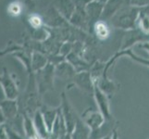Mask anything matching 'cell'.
<instances>
[{
    "label": "cell",
    "mask_w": 149,
    "mask_h": 139,
    "mask_svg": "<svg viewBox=\"0 0 149 139\" xmlns=\"http://www.w3.org/2000/svg\"><path fill=\"white\" fill-rule=\"evenodd\" d=\"M140 9L141 8L132 7L131 5L122 8L110 19V23L117 29L125 31L135 29Z\"/></svg>",
    "instance_id": "6da1fadb"
},
{
    "label": "cell",
    "mask_w": 149,
    "mask_h": 139,
    "mask_svg": "<svg viewBox=\"0 0 149 139\" xmlns=\"http://www.w3.org/2000/svg\"><path fill=\"white\" fill-rule=\"evenodd\" d=\"M23 119V136L26 139H41L36 128L33 122V118H31L28 113L24 112L22 115Z\"/></svg>",
    "instance_id": "e0dca14e"
},
{
    "label": "cell",
    "mask_w": 149,
    "mask_h": 139,
    "mask_svg": "<svg viewBox=\"0 0 149 139\" xmlns=\"http://www.w3.org/2000/svg\"><path fill=\"white\" fill-rule=\"evenodd\" d=\"M28 23L30 25V27L34 30L42 29L45 27V22L44 19L40 16L39 14L36 13H32L28 16Z\"/></svg>",
    "instance_id": "cb8c5ba5"
},
{
    "label": "cell",
    "mask_w": 149,
    "mask_h": 139,
    "mask_svg": "<svg viewBox=\"0 0 149 139\" xmlns=\"http://www.w3.org/2000/svg\"><path fill=\"white\" fill-rule=\"evenodd\" d=\"M136 28L140 29L143 33L149 34V7L142 8L140 9Z\"/></svg>",
    "instance_id": "603a6c76"
},
{
    "label": "cell",
    "mask_w": 149,
    "mask_h": 139,
    "mask_svg": "<svg viewBox=\"0 0 149 139\" xmlns=\"http://www.w3.org/2000/svg\"><path fill=\"white\" fill-rule=\"evenodd\" d=\"M23 10V5L19 2L18 0L12 1L11 3L8 4V13L12 17H18L22 14Z\"/></svg>",
    "instance_id": "d4e9b609"
},
{
    "label": "cell",
    "mask_w": 149,
    "mask_h": 139,
    "mask_svg": "<svg viewBox=\"0 0 149 139\" xmlns=\"http://www.w3.org/2000/svg\"><path fill=\"white\" fill-rule=\"evenodd\" d=\"M70 135L71 139H91V129L80 117L73 131Z\"/></svg>",
    "instance_id": "ac0fdd59"
},
{
    "label": "cell",
    "mask_w": 149,
    "mask_h": 139,
    "mask_svg": "<svg viewBox=\"0 0 149 139\" xmlns=\"http://www.w3.org/2000/svg\"><path fill=\"white\" fill-rule=\"evenodd\" d=\"M0 107L6 118V122H10L18 117V102L16 99H7L5 98L0 102Z\"/></svg>",
    "instance_id": "4fadbf2b"
},
{
    "label": "cell",
    "mask_w": 149,
    "mask_h": 139,
    "mask_svg": "<svg viewBox=\"0 0 149 139\" xmlns=\"http://www.w3.org/2000/svg\"><path fill=\"white\" fill-rule=\"evenodd\" d=\"M70 85H75L79 89L85 93L93 95L94 92V81L89 71L77 73L72 79V84Z\"/></svg>",
    "instance_id": "9c48e42d"
},
{
    "label": "cell",
    "mask_w": 149,
    "mask_h": 139,
    "mask_svg": "<svg viewBox=\"0 0 149 139\" xmlns=\"http://www.w3.org/2000/svg\"><path fill=\"white\" fill-rule=\"evenodd\" d=\"M0 85L2 87L5 97L7 99H16L19 96V88L13 75L10 74L6 68H3Z\"/></svg>",
    "instance_id": "277c9868"
},
{
    "label": "cell",
    "mask_w": 149,
    "mask_h": 139,
    "mask_svg": "<svg viewBox=\"0 0 149 139\" xmlns=\"http://www.w3.org/2000/svg\"><path fill=\"white\" fill-rule=\"evenodd\" d=\"M138 46L141 48H143L145 50H146L147 52L149 53V42H146V43H142V44H139Z\"/></svg>",
    "instance_id": "f546056e"
},
{
    "label": "cell",
    "mask_w": 149,
    "mask_h": 139,
    "mask_svg": "<svg viewBox=\"0 0 149 139\" xmlns=\"http://www.w3.org/2000/svg\"><path fill=\"white\" fill-rule=\"evenodd\" d=\"M41 113H42L43 119L45 122V125L47 127V130L50 133L51 129L54 125V122L56 119V117L58 115L59 112V107L53 109V108H48V107H44L40 110Z\"/></svg>",
    "instance_id": "7402d4cb"
},
{
    "label": "cell",
    "mask_w": 149,
    "mask_h": 139,
    "mask_svg": "<svg viewBox=\"0 0 149 139\" xmlns=\"http://www.w3.org/2000/svg\"><path fill=\"white\" fill-rule=\"evenodd\" d=\"M18 1L22 3L23 6L26 7H31L33 4V0H18Z\"/></svg>",
    "instance_id": "83f0119b"
},
{
    "label": "cell",
    "mask_w": 149,
    "mask_h": 139,
    "mask_svg": "<svg viewBox=\"0 0 149 139\" xmlns=\"http://www.w3.org/2000/svg\"><path fill=\"white\" fill-rule=\"evenodd\" d=\"M130 5L135 8H146L149 7V0H130Z\"/></svg>",
    "instance_id": "484cf974"
},
{
    "label": "cell",
    "mask_w": 149,
    "mask_h": 139,
    "mask_svg": "<svg viewBox=\"0 0 149 139\" xmlns=\"http://www.w3.org/2000/svg\"><path fill=\"white\" fill-rule=\"evenodd\" d=\"M93 96L95 101V104L97 106V110H98L103 115H104L106 121H113V118L111 111H110V104L109 100L110 98L107 96L104 92L99 89V87L95 84H94V92Z\"/></svg>",
    "instance_id": "8992f818"
},
{
    "label": "cell",
    "mask_w": 149,
    "mask_h": 139,
    "mask_svg": "<svg viewBox=\"0 0 149 139\" xmlns=\"http://www.w3.org/2000/svg\"><path fill=\"white\" fill-rule=\"evenodd\" d=\"M77 71L70 63L67 60L58 63L55 66V75L56 77H59L62 80H72Z\"/></svg>",
    "instance_id": "5bb4252c"
},
{
    "label": "cell",
    "mask_w": 149,
    "mask_h": 139,
    "mask_svg": "<svg viewBox=\"0 0 149 139\" xmlns=\"http://www.w3.org/2000/svg\"><path fill=\"white\" fill-rule=\"evenodd\" d=\"M0 139H8L7 128L5 123H0Z\"/></svg>",
    "instance_id": "4316f807"
},
{
    "label": "cell",
    "mask_w": 149,
    "mask_h": 139,
    "mask_svg": "<svg viewBox=\"0 0 149 139\" xmlns=\"http://www.w3.org/2000/svg\"><path fill=\"white\" fill-rule=\"evenodd\" d=\"M35 83L37 86V92L42 96L45 92L52 90L54 87V78L55 75V65L48 63L43 70L34 73Z\"/></svg>",
    "instance_id": "7a4b0ae2"
},
{
    "label": "cell",
    "mask_w": 149,
    "mask_h": 139,
    "mask_svg": "<svg viewBox=\"0 0 149 139\" xmlns=\"http://www.w3.org/2000/svg\"><path fill=\"white\" fill-rule=\"evenodd\" d=\"M53 7L68 22H70L76 10L73 0H54Z\"/></svg>",
    "instance_id": "8fae6325"
},
{
    "label": "cell",
    "mask_w": 149,
    "mask_h": 139,
    "mask_svg": "<svg viewBox=\"0 0 149 139\" xmlns=\"http://www.w3.org/2000/svg\"><path fill=\"white\" fill-rule=\"evenodd\" d=\"M59 109L61 111V114H62L64 118L67 131H68L69 133H70L73 131L76 123L81 116L78 115V113L76 112L72 105L70 103L69 98L65 92L61 94V104L59 106Z\"/></svg>",
    "instance_id": "3957f363"
},
{
    "label": "cell",
    "mask_w": 149,
    "mask_h": 139,
    "mask_svg": "<svg viewBox=\"0 0 149 139\" xmlns=\"http://www.w3.org/2000/svg\"><path fill=\"white\" fill-rule=\"evenodd\" d=\"M109 139H119V132H118V127H116L114 130H113L111 136Z\"/></svg>",
    "instance_id": "f1b7e54d"
},
{
    "label": "cell",
    "mask_w": 149,
    "mask_h": 139,
    "mask_svg": "<svg viewBox=\"0 0 149 139\" xmlns=\"http://www.w3.org/2000/svg\"><path fill=\"white\" fill-rule=\"evenodd\" d=\"M94 84H95L98 86L99 89L104 92L109 98H111L120 88V85H118L114 81L110 80L109 78V76L107 77L102 76L97 82H94Z\"/></svg>",
    "instance_id": "2e32d148"
},
{
    "label": "cell",
    "mask_w": 149,
    "mask_h": 139,
    "mask_svg": "<svg viewBox=\"0 0 149 139\" xmlns=\"http://www.w3.org/2000/svg\"><path fill=\"white\" fill-rule=\"evenodd\" d=\"M59 139H71V137H70V133H68V135H66L65 136L61 137V138H59Z\"/></svg>",
    "instance_id": "4dcf8cb0"
},
{
    "label": "cell",
    "mask_w": 149,
    "mask_h": 139,
    "mask_svg": "<svg viewBox=\"0 0 149 139\" xmlns=\"http://www.w3.org/2000/svg\"><path fill=\"white\" fill-rule=\"evenodd\" d=\"M121 57H128L129 59L134 60L135 62H137V63H139L141 65H143V66L147 67V68H149V59L142 58V57L137 56L135 53L132 52V50L131 48V49H126V50H119L109 61H107V62H106L105 70H104V73L105 74H107V71H109V70L112 67V65L116 62V60L118 59L121 58Z\"/></svg>",
    "instance_id": "ba28073f"
},
{
    "label": "cell",
    "mask_w": 149,
    "mask_h": 139,
    "mask_svg": "<svg viewBox=\"0 0 149 139\" xmlns=\"http://www.w3.org/2000/svg\"><path fill=\"white\" fill-rule=\"evenodd\" d=\"M81 118L91 129V132H95L100 129L106 122L104 115L98 110H94L93 108L85 110L81 113Z\"/></svg>",
    "instance_id": "5b68a950"
},
{
    "label": "cell",
    "mask_w": 149,
    "mask_h": 139,
    "mask_svg": "<svg viewBox=\"0 0 149 139\" xmlns=\"http://www.w3.org/2000/svg\"><path fill=\"white\" fill-rule=\"evenodd\" d=\"M44 22L45 26H47L49 28H62L69 22L61 16L54 7L48 10L47 17L44 19Z\"/></svg>",
    "instance_id": "7c38bea8"
},
{
    "label": "cell",
    "mask_w": 149,
    "mask_h": 139,
    "mask_svg": "<svg viewBox=\"0 0 149 139\" xmlns=\"http://www.w3.org/2000/svg\"><path fill=\"white\" fill-rule=\"evenodd\" d=\"M0 80H1V75H0Z\"/></svg>",
    "instance_id": "d6a6232c"
},
{
    "label": "cell",
    "mask_w": 149,
    "mask_h": 139,
    "mask_svg": "<svg viewBox=\"0 0 149 139\" xmlns=\"http://www.w3.org/2000/svg\"><path fill=\"white\" fill-rule=\"evenodd\" d=\"M68 131H67V127L65 124L64 118L61 114V111L59 109L58 115L56 117V119L54 122V125L49 133V138L48 139H59L61 137L68 135Z\"/></svg>",
    "instance_id": "9a60e30c"
},
{
    "label": "cell",
    "mask_w": 149,
    "mask_h": 139,
    "mask_svg": "<svg viewBox=\"0 0 149 139\" xmlns=\"http://www.w3.org/2000/svg\"><path fill=\"white\" fill-rule=\"evenodd\" d=\"M93 32L97 40L105 41L109 37L110 28L107 22L99 20L93 25Z\"/></svg>",
    "instance_id": "ffe728a7"
},
{
    "label": "cell",
    "mask_w": 149,
    "mask_h": 139,
    "mask_svg": "<svg viewBox=\"0 0 149 139\" xmlns=\"http://www.w3.org/2000/svg\"><path fill=\"white\" fill-rule=\"evenodd\" d=\"M130 5V0H109L103 10L101 20H110V19L119 11L120 9Z\"/></svg>",
    "instance_id": "30bf717a"
},
{
    "label": "cell",
    "mask_w": 149,
    "mask_h": 139,
    "mask_svg": "<svg viewBox=\"0 0 149 139\" xmlns=\"http://www.w3.org/2000/svg\"><path fill=\"white\" fill-rule=\"evenodd\" d=\"M48 63L49 59L47 55L38 51H33L32 54V65H31L33 73L43 70Z\"/></svg>",
    "instance_id": "44dd1931"
},
{
    "label": "cell",
    "mask_w": 149,
    "mask_h": 139,
    "mask_svg": "<svg viewBox=\"0 0 149 139\" xmlns=\"http://www.w3.org/2000/svg\"><path fill=\"white\" fill-rule=\"evenodd\" d=\"M110 136H111V135H109V136H107V137H105V138H102V139H109V138L110 137Z\"/></svg>",
    "instance_id": "1f68e13d"
},
{
    "label": "cell",
    "mask_w": 149,
    "mask_h": 139,
    "mask_svg": "<svg viewBox=\"0 0 149 139\" xmlns=\"http://www.w3.org/2000/svg\"><path fill=\"white\" fill-rule=\"evenodd\" d=\"M33 122L34 123V126L36 128V131L38 133V135L41 139H48L49 138V132L47 130V127L45 125V122L43 119L42 113L41 110H38L35 111L33 114Z\"/></svg>",
    "instance_id": "d6986e66"
},
{
    "label": "cell",
    "mask_w": 149,
    "mask_h": 139,
    "mask_svg": "<svg viewBox=\"0 0 149 139\" xmlns=\"http://www.w3.org/2000/svg\"><path fill=\"white\" fill-rule=\"evenodd\" d=\"M146 42H149V34L143 33L140 29L135 28L130 31H126V34L122 41V45L120 50L131 49L133 45H139Z\"/></svg>",
    "instance_id": "52a82bcc"
}]
</instances>
